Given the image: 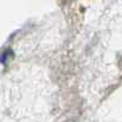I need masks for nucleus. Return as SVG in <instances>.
Returning a JSON list of instances; mask_svg holds the SVG:
<instances>
[{"label":"nucleus","mask_w":122,"mask_h":122,"mask_svg":"<svg viewBox=\"0 0 122 122\" xmlns=\"http://www.w3.org/2000/svg\"><path fill=\"white\" fill-rule=\"evenodd\" d=\"M11 56H12V50L11 49L5 50V51H3V54L0 55V62H6Z\"/></svg>","instance_id":"1"}]
</instances>
